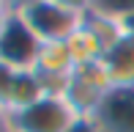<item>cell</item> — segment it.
Segmentation results:
<instances>
[{"label": "cell", "mask_w": 134, "mask_h": 132, "mask_svg": "<svg viewBox=\"0 0 134 132\" xmlns=\"http://www.w3.org/2000/svg\"><path fill=\"white\" fill-rule=\"evenodd\" d=\"M16 14L25 25L41 39V44L66 41L85 22V6L80 3H55V0H33V3H14Z\"/></svg>", "instance_id": "6da1fadb"}, {"label": "cell", "mask_w": 134, "mask_h": 132, "mask_svg": "<svg viewBox=\"0 0 134 132\" xmlns=\"http://www.w3.org/2000/svg\"><path fill=\"white\" fill-rule=\"evenodd\" d=\"M77 118L80 116L66 97H41L22 110L8 113L11 132H69Z\"/></svg>", "instance_id": "7a4b0ae2"}, {"label": "cell", "mask_w": 134, "mask_h": 132, "mask_svg": "<svg viewBox=\"0 0 134 132\" xmlns=\"http://www.w3.org/2000/svg\"><path fill=\"white\" fill-rule=\"evenodd\" d=\"M109 88H112V80H109L104 63L96 61V63L74 66L63 97H66V102H69L71 107H74V113L80 118H85V116L93 118L96 110H99V105L109 94Z\"/></svg>", "instance_id": "3957f363"}, {"label": "cell", "mask_w": 134, "mask_h": 132, "mask_svg": "<svg viewBox=\"0 0 134 132\" xmlns=\"http://www.w3.org/2000/svg\"><path fill=\"white\" fill-rule=\"evenodd\" d=\"M41 47H44L41 39L25 25V19L16 14V6H14V14L0 36V61L16 66V69H33Z\"/></svg>", "instance_id": "277c9868"}, {"label": "cell", "mask_w": 134, "mask_h": 132, "mask_svg": "<svg viewBox=\"0 0 134 132\" xmlns=\"http://www.w3.org/2000/svg\"><path fill=\"white\" fill-rule=\"evenodd\" d=\"M93 118L104 132H134V85L109 88Z\"/></svg>", "instance_id": "5b68a950"}, {"label": "cell", "mask_w": 134, "mask_h": 132, "mask_svg": "<svg viewBox=\"0 0 134 132\" xmlns=\"http://www.w3.org/2000/svg\"><path fill=\"white\" fill-rule=\"evenodd\" d=\"M101 63L112 80V88H131L134 85V39L123 36L112 50L104 52Z\"/></svg>", "instance_id": "8992f818"}, {"label": "cell", "mask_w": 134, "mask_h": 132, "mask_svg": "<svg viewBox=\"0 0 134 132\" xmlns=\"http://www.w3.org/2000/svg\"><path fill=\"white\" fill-rule=\"evenodd\" d=\"M85 25L96 33V39L104 44V52L112 50L120 39H123V25H120V17L115 8L107 6H85Z\"/></svg>", "instance_id": "52a82bcc"}, {"label": "cell", "mask_w": 134, "mask_h": 132, "mask_svg": "<svg viewBox=\"0 0 134 132\" xmlns=\"http://www.w3.org/2000/svg\"><path fill=\"white\" fill-rule=\"evenodd\" d=\"M66 47H69V55H71V61H74V66L96 63V61L104 58V44L96 39V33L90 31L85 22L66 39Z\"/></svg>", "instance_id": "ba28073f"}, {"label": "cell", "mask_w": 134, "mask_h": 132, "mask_svg": "<svg viewBox=\"0 0 134 132\" xmlns=\"http://www.w3.org/2000/svg\"><path fill=\"white\" fill-rule=\"evenodd\" d=\"M22 69L0 61V107L8 113V102H11V94H14V85H16V77H19Z\"/></svg>", "instance_id": "9c48e42d"}, {"label": "cell", "mask_w": 134, "mask_h": 132, "mask_svg": "<svg viewBox=\"0 0 134 132\" xmlns=\"http://www.w3.org/2000/svg\"><path fill=\"white\" fill-rule=\"evenodd\" d=\"M120 17V25H123V33L134 39V6H123V8H115Z\"/></svg>", "instance_id": "30bf717a"}, {"label": "cell", "mask_w": 134, "mask_h": 132, "mask_svg": "<svg viewBox=\"0 0 134 132\" xmlns=\"http://www.w3.org/2000/svg\"><path fill=\"white\" fill-rule=\"evenodd\" d=\"M69 132H104V129L99 127V121H96V118L85 116V118H77V121H74V127H71Z\"/></svg>", "instance_id": "8fae6325"}, {"label": "cell", "mask_w": 134, "mask_h": 132, "mask_svg": "<svg viewBox=\"0 0 134 132\" xmlns=\"http://www.w3.org/2000/svg\"><path fill=\"white\" fill-rule=\"evenodd\" d=\"M11 14H14V3H0V36H3L5 25H8Z\"/></svg>", "instance_id": "7c38bea8"}, {"label": "cell", "mask_w": 134, "mask_h": 132, "mask_svg": "<svg viewBox=\"0 0 134 132\" xmlns=\"http://www.w3.org/2000/svg\"><path fill=\"white\" fill-rule=\"evenodd\" d=\"M0 132H11V124H8V113L0 107Z\"/></svg>", "instance_id": "4fadbf2b"}]
</instances>
